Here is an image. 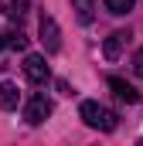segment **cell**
Masks as SVG:
<instances>
[{
    "mask_svg": "<svg viewBox=\"0 0 143 146\" xmlns=\"http://www.w3.org/2000/svg\"><path fill=\"white\" fill-rule=\"evenodd\" d=\"M133 3H136V0H106V10L119 17V14H130V10H133Z\"/></svg>",
    "mask_w": 143,
    "mask_h": 146,
    "instance_id": "cell-9",
    "label": "cell"
},
{
    "mask_svg": "<svg viewBox=\"0 0 143 146\" xmlns=\"http://www.w3.org/2000/svg\"><path fill=\"white\" fill-rule=\"evenodd\" d=\"M7 44H10L14 51H24V48H27V34H24V31H10V34H7Z\"/></svg>",
    "mask_w": 143,
    "mask_h": 146,
    "instance_id": "cell-10",
    "label": "cell"
},
{
    "mask_svg": "<svg viewBox=\"0 0 143 146\" xmlns=\"http://www.w3.org/2000/svg\"><path fill=\"white\" fill-rule=\"evenodd\" d=\"M24 14H27V0H14V3H10V17H14V21H21Z\"/></svg>",
    "mask_w": 143,
    "mask_h": 146,
    "instance_id": "cell-11",
    "label": "cell"
},
{
    "mask_svg": "<svg viewBox=\"0 0 143 146\" xmlns=\"http://www.w3.org/2000/svg\"><path fill=\"white\" fill-rule=\"evenodd\" d=\"M72 7H75V17H78V24H92V0H72Z\"/></svg>",
    "mask_w": 143,
    "mask_h": 146,
    "instance_id": "cell-8",
    "label": "cell"
},
{
    "mask_svg": "<svg viewBox=\"0 0 143 146\" xmlns=\"http://www.w3.org/2000/svg\"><path fill=\"white\" fill-rule=\"evenodd\" d=\"M130 37H133L130 31H112V34L106 37V44H102V54H106L109 61H116V58H119V51L130 44Z\"/></svg>",
    "mask_w": 143,
    "mask_h": 146,
    "instance_id": "cell-6",
    "label": "cell"
},
{
    "mask_svg": "<svg viewBox=\"0 0 143 146\" xmlns=\"http://www.w3.org/2000/svg\"><path fill=\"white\" fill-rule=\"evenodd\" d=\"M78 115H82V122H85V126L102 129V133H112V129H116V122H119V115H116V112H109L106 106H99V102H82Z\"/></svg>",
    "mask_w": 143,
    "mask_h": 146,
    "instance_id": "cell-1",
    "label": "cell"
},
{
    "mask_svg": "<svg viewBox=\"0 0 143 146\" xmlns=\"http://www.w3.org/2000/svg\"><path fill=\"white\" fill-rule=\"evenodd\" d=\"M3 44H7V41H3V34H0V51H3Z\"/></svg>",
    "mask_w": 143,
    "mask_h": 146,
    "instance_id": "cell-13",
    "label": "cell"
},
{
    "mask_svg": "<svg viewBox=\"0 0 143 146\" xmlns=\"http://www.w3.org/2000/svg\"><path fill=\"white\" fill-rule=\"evenodd\" d=\"M17 102H21V92H17V85L14 82H0V109H17Z\"/></svg>",
    "mask_w": 143,
    "mask_h": 146,
    "instance_id": "cell-7",
    "label": "cell"
},
{
    "mask_svg": "<svg viewBox=\"0 0 143 146\" xmlns=\"http://www.w3.org/2000/svg\"><path fill=\"white\" fill-rule=\"evenodd\" d=\"M24 75H27V82L44 85V82L51 78V68L44 65V58H41V54H27V58H24Z\"/></svg>",
    "mask_w": 143,
    "mask_h": 146,
    "instance_id": "cell-4",
    "label": "cell"
},
{
    "mask_svg": "<svg viewBox=\"0 0 143 146\" xmlns=\"http://www.w3.org/2000/svg\"><path fill=\"white\" fill-rule=\"evenodd\" d=\"M37 34H41V44H44L48 54H55V51L61 48V31H58V24H55L51 14H41V21H37Z\"/></svg>",
    "mask_w": 143,
    "mask_h": 146,
    "instance_id": "cell-2",
    "label": "cell"
},
{
    "mask_svg": "<svg viewBox=\"0 0 143 146\" xmlns=\"http://www.w3.org/2000/svg\"><path fill=\"white\" fill-rule=\"evenodd\" d=\"M133 72H136V75L143 78V48L136 51V54H133Z\"/></svg>",
    "mask_w": 143,
    "mask_h": 146,
    "instance_id": "cell-12",
    "label": "cell"
},
{
    "mask_svg": "<svg viewBox=\"0 0 143 146\" xmlns=\"http://www.w3.org/2000/svg\"><path fill=\"white\" fill-rule=\"evenodd\" d=\"M48 115H51V99H48V95H31V102H27V109H24V119H27L31 126H41Z\"/></svg>",
    "mask_w": 143,
    "mask_h": 146,
    "instance_id": "cell-3",
    "label": "cell"
},
{
    "mask_svg": "<svg viewBox=\"0 0 143 146\" xmlns=\"http://www.w3.org/2000/svg\"><path fill=\"white\" fill-rule=\"evenodd\" d=\"M109 88H112V95H116L119 102H126V106H136V102H140V92H136L126 78H116V75H112V78H109Z\"/></svg>",
    "mask_w": 143,
    "mask_h": 146,
    "instance_id": "cell-5",
    "label": "cell"
}]
</instances>
